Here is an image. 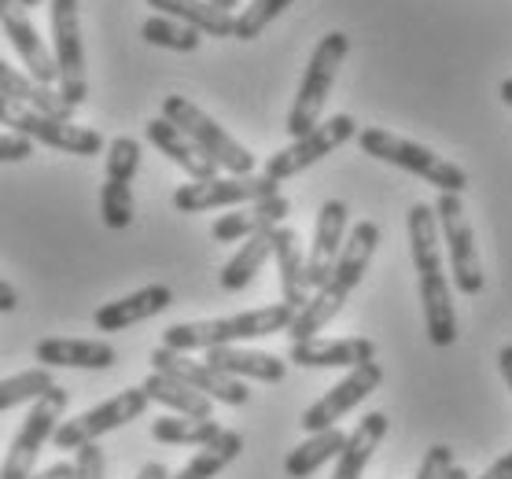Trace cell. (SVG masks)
<instances>
[{"label":"cell","mask_w":512,"mask_h":479,"mask_svg":"<svg viewBox=\"0 0 512 479\" xmlns=\"http://www.w3.org/2000/svg\"><path fill=\"white\" fill-rule=\"evenodd\" d=\"M15 306H19V295H15L12 284L0 277V314H12Z\"/></svg>","instance_id":"7bdbcfd3"},{"label":"cell","mask_w":512,"mask_h":479,"mask_svg":"<svg viewBox=\"0 0 512 479\" xmlns=\"http://www.w3.org/2000/svg\"><path fill=\"white\" fill-rule=\"evenodd\" d=\"M350 52V37L332 30L317 41L314 56L306 63V74H303V85H299V93H295V104L288 111V133L291 141H299L306 137L310 129L321 122V111L328 104V93H332V85H336V74L343 67V59Z\"/></svg>","instance_id":"5b68a950"},{"label":"cell","mask_w":512,"mask_h":479,"mask_svg":"<svg viewBox=\"0 0 512 479\" xmlns=\"http://www.w3.org/2000/svg\"><path fill=\"white\" fill-rule=\"evenodd\" d=\"M291 317H295V310H291L288 303H273V306H258V310H247V314H233V317H210V321L170 325L163 332V347L181 351V354L210 351V347H240L247 339L288 332Z\"/></svg>","instance_id":"3957f363"},{"label":"cell","mask_w":512,"mask_h":479,"mask_svg":"<svg viewBox=\"0 0 512 479\" xmlns=\"http://www.w3.org/2000/svg\"><path fill=\"white\" fill-rule=\"evenodd\" d=\"M52 387H56V380H52V369H45V365L0 380V413L23 406V402H37V398L45 395V391H52Z\"/></svg>","instance_id":"d6a6232c"},{"label":"cell","mask_w":512,"mask_h":479,"mask_svg":"<svg viewBox=\"0 0 512 479\" xmlns=\"http://www.w3.org/2000/svg\"><path fill=\"white\" fill-rule=\"evenodd\" d=\"M140 34H144V41H148V45L170 48V52H196L199 41H203L192 26L177 23V19H166V15H152V19H144Z\"/></svg>","instance_id":"836d02e7"},{"label":"cell","mask_w":512,"mask_h":479,"mask_svg":"<svg viewBox=\"0 0 512 479\" xmlns=\"http://www.w3.org/2000/svg\"><path fill=\"white\" fill-rule=\"evenodd\" d=\"M37 362L45 369H111L118 351L107 339H41Z\"/></svg>","instance_id":"44dd1931"},{"label":"cell","mask_w":512,"mask_h":479,"mask_svg":"<svg viewBox=\"0 0 512 479\" xmlns=\"http://www.w3.org/2000/svg\"><path fill=\"white\" fill-rule=\"evenodd\" d=\"M435 207V222L443 229V244L450 255V269H454V284L461 295H479L483 292V262H479L476 233L465 218L461 196L454 192H439V199L431 203Z\"/></svg>","instance_id":"8fae6325"},{"label":"cell","mask_w":512,"mask_h":479,"mask_svg":"<svg viewBox=\"0 0 512 479\" xmlns=\"http://www.w3.org/2000/svg\"><path fill=\"white\" fill-rule=\"evenodd\" d=\"M148 8L163 12L166 19L192 26L199 37H233V12H222L207 0H148Z\"/></svg>","instance_id":"4316f807"},{"label":"cell","mask_w":512,"mask_h":479,"mask_svg":"<svg viewBox=\"0 0 512 479\" xmlns=\"http://www.w3.org/2000/svg\"><path fill=\"white\" fill-rule=\"evenodd\" d=\"M280 181L266 174H247V177H210V181H192L174 192V203L181 214H203V211H222V207H247L258 199L277 196Z\"/></svg>","instance_id":"7c38bea8"},{"label":"cell","mask_w":512,"mask_h":479,"mask_svg":"<svg viewBox=\"0 0 512 479\" xmlns=\"http://www.w3.org/2000/svg\"><path fill=\"white\" fill-rule=\"evenodd\" d=\"M222 435V424L214 421H196V417H155L152 421V439L166 446H207Z\"/></svg>","instance_id":"1f68e13d"},{"label":"cell","mask_w":512,"mask_h":479,"mask_svg":"<svg viewBox=\"0 0 512 479\" xmlns=\"http://www.w3.org/2000/svg\"><path fill=\"white\" fill-rule=\"evenodd\" d=\"M30 479H74V465H67V461H56V465H48L45 472H34Z\"/></svg>","instance_id":"b9f144b4"},{"label":"cell","mask_w":512,"mask_h":479,"mask_svg":"<svg viewBox=\"0 0 512 479\" xmlns=\"http://www.w3.org/2000/svg\"><path fill=\"white\" fill-rule=\"evenodd\" d=\"M19 4H23V8H37V4H41V0H19Z\"/></svg>","instance_id":"681fc988"},{"label":"cell","mask_w":512,"mask_h":479,"mask_svg":"<svg viewBox=\"0 0 512 479\" xmlns=\"http://www.w3.org/2000/svg\"><path fill=\"white\" fill-rule=\"evenodd\" d=\"M137 479H170V472H166V465H159V461H152V465H144V468H140Z\"/></svg>","instance_id":"f6af8a7d"},{"label":"cell","mask_w":512,"mask_h":479,"mask_svg":"<svg viewBox=\"0 0 512 479\" xmlns=\"http://www.w3.org/2000/svg\"><path fill=\"white\" fill-rule=\"evenodd\" d=\"M350 137H358V122H354V118L350 115L325 118V122H317L306 137L291 141L288 148H280L277 155H269L266 177H273V181H288V177L303 174L306 166L321 163L325 155H332L336 148H343Z\"/></svg>","instance_id":"4fadbf2b"},{"label":"cell","mask_w":512,"mask_h":479,"mask_svg":"<svg viewBox=\"0 0 512 479\" xmlns=\"http://www.w3.org/2000/svg\"><path fill=\"white\" fill-rule=\"evenodd\" d=\"M0 126H12L19 137L37 141L63 155H100L104 152V137L89 126H74L63 118H48L26 104H15L8 96H0Z\"/></svg>","instance_id":"ba28073f"},{"label":"cell","mask_w":512,"mask_h":479,"mask_svg":"<svg viewBox=\"0 0 512 479\" xmlns=\"http://www.w3.org/2000/svg\"><path fill=\"white\" fill-rule=\"evenodd\" d=\"M479 479H512V450L505 457H498V461H494V465H490Z\"/></svg>","instance_id":"60d3db41"},{"label":"cell","mask_w":512,"mask_h":479,"mask_svg":"<svg viewBox=\"0 0 512 479\" xmlns=\"http://www.w3.org/2000/svg\"><path fill=\"white\" fill-rule=\"evenodd\" d=\"M244 454V435L240 432H225L222 428V435L214 439V443H207V446H199V454L188 461L177 476H170V479H214L222 468H229L236 461V457Z\"/></svg>","instance_id":"4dcf8cb0"},{"label":"cell","mask_w":512,"mask_h":479,"mask_svg":"<svg viewBox=\"0 0 512 479\" xmlns=\"http://www.w3.org/2000/svg\"><path fill=\"white\" fill-rule=\"evenodd\" d=\"M384 435H387L384 413H365V417L354 424V432L347 435L343 450H339L332 479H361V472H365L369 461H373L376 446L384 443Z\"/></svg>","instance_id":"d4e9b609"},{"label":"cell","mask_w":512,"mask_h":479,"mask_svg":"<svg viewBox=\"0 0 512 479\" xmlns=\"http://www.w3.org/2000/svg\"><path fill=\"white\" fill-rule=\"evenodd\" d=\"M140 170V141L133 137H115L107 144V181H122L129 185Z\"/></svg>","instance_id":"8d00e7d4"},{"label":"cell","mask_w":512,"mask_h":479,"mask_svg":"<svg viewBox=\"0 0 512 479\" xmlns=\"http://www.w3.org/2000/svg\"><path fill=\"white\" fill-rule=\"evenodd\" d=\"M450 468H454V450L439 443L424 454V461H420V468H417V479H446Z\"/></svg>","instance_id":"74e56055"},{"label":"cell","mask_w":512,"mask_h":479,"mask_svg":"<svg viewBox=\"0 0 512 479\" xmlns=\"http://www.w3.org/2000/svg\"><path fill=\"white\" fill-rule=\"evenodd\" d=\"M78 461H74V479H104V450L96 443L82 446V450H74Z\"/></svg>","instance_id":"f35d334b"},{"label":"cell","mask_w":512,"mask_h":479,"mask_svg":"<svg viewBox=\"0 0 512 479\" xmlns=\"http://www.w3.org/2000/svg\"><path fill=\"white\" fill-rule=\"evenodd\" d=\"M207 4L222 8V12H233V8H240V0H207Z\"/></svg>","instance_id":"bcb514c9"},{"label":"cell","mask_w":512,"mask_h":479,"mask_svg":"<svg viewBox=\"0 0 512 479\" xmlns=\"http://www.w3.org/2000/svg\"><path fill=\"white\" fill-rule=\"evenodd\" d=\"M148 362H152L155 373L170 376V380H181V384H188L192 391L207 395L210 402L244 406L247 398H251V391H247L240 380L218 373V369H210L207 362H196L192 354H181V351H170V347H159V351H152V358H148Z\"/></svg>","instance_id":"9a60e30c"},{"label":"cell","mask_w":512,"mask_h":479,"mask_svg":"<svg viewBox=\"0 0 512 479\" xmlns=\"http://www.w3.org/2000/svg\"><path fill=\"white\" fill-rule=\"evenodd\" d=\"M144 409H148V395L140 387H126L115 398L100 402L96 409H85V413L70 417V421H59L52 443H56V450H82V446L96 443L100 435L118 432V428L140 421Z\"/></svg>","instance_id":"30bf717a"},{"label":"cell","mask_w":512,"mask_h":479,"mask_svg":"<svg viewBox=\"0 0 512 479\" xmlns=\"http://www.w3.org/2000/svg\"><path fill=\"white\" fill-rule=\"evenodd\" d=\"M67 413V391L63 387H52L45 395L30 402V413H26L23 428L12 439V450L0 465V479H30L37 468V457H41V446L56 435L59 421Z\"/></svg>","instance_id":"9c48e42d"},{"label":"cell","mask_w":512,"mask_h":479,"mask_svg":"<svg viewBox=\"0 0 512 479\" xmlns=\"http://www.w3.org/2000/svg\"><path fill=\"white\" fill-rule=\"evenodd\" d=\"M52 12V59L59 74V96L70 107H82L89 96V74H85L82 45V8L78 0H48Z\"/></svg>","instance_id":"52a82bcc"},{"label":"cell","mask_w":512,"mask_h":479,"mask_svg":"<svg viewBox=\"0 0 512 479\" xmlns=\"http://www.w3.org/2000/svg\"><path fill=\"white\" fill-rule=\"evenodd\" d=\"M291 214V203L288 196H269V199H258V203H247V207H233V214H222L210 236L218 240V244H236V240H251L258 233H269V229H277L284 218Z\"/></svg>","instance_id":"d6986e66"},{"label":"cell","mask_w":512,"mask_h":479,"mask_svg":"<svg viewBox=\"0 0 512 479\" xmlns=\"http://www.w3.org/2000/svg\"><path fill=\"white\" fill-rule=\"evenodd\" d=\"M163 118L170 122V126L181 129L188 141L196 144L199 152L207 155L218 170H229L233 177L255 174V155L247 152L233 133H225V129L218 126L207 111H199L192 100H185V96H166V100H163Z\"/></svg>","instance_id":"8992f818"},{"label":"cell","mask_w":512,"mask_h":479,"mask_svg":"<svg viewBox=\"0 0 512 479\" xmlns=\"http://www.w3.org/2000/svg\"><path fill=\"white\" fill-rule=\"evenodd\" d=\"M376 247H380V225L376 222L354 225V233L343 240V251H339L336 266H332V273H328V281L306 299L303 310H295V317H291V325H288L291 343L314 339L317 332L347 306L350 292L358 288L361 277H365V269H369V262H373Z\"/></svg>","instance_id":"7a4b0ae2"},{"label":"cell","mask_w":512,"mask_h":479,"mask_svg":"<svg viewBox=\"0 0 512 479\" xmlns=\"http://www.w3.org/2000/svg\"><path fill=\"white\" fill-rule=\"evenodd\" d=\"M498 365H501V376H505V384H509L512 391V343H505L498 351Z\"/></svg>","instance_id":"ee69618b"},{"label":"cell","mask_w":512,"mask_h":479,"mask_svg":"<svg viewBox=\"0 0 512 479\" xmlns=\"http://www.w3.org/2000/svg\"><path fill=\"white\" fill-rule=\"evenodd\" d=\"M266 258H273V229H269V233L251 236V240H244V247H240L229 262H225L222 277H218L225 292H244L247 284L258 277V269L266 266Z\"/></svg>","instance_id":"f546056e"},{"label":"cell","mask_w":512,"mask_h":479,"mask_svg":"<svg viewBox=\"0 0 512 479\" xmlns=\"http://www.w3.org/2000/svg\"><path fill=\"white\" fill-rule=\"evenodd\" d=\"M273 258H277L284 303H288L291 310H303L306 299H310V284H306V255H303V244H299V233H295V229H284V225L273 229Z\"/></svg>","instance_id":"603a6c76"},{"label":"cell","mask_w":512,"mask_h":479,"mask_svg":"<svg viewBox=\"0 0 512 479\" xmlns=\"http://www.w3.org/2000/svg\"><path fill=\"white\" fill-rule=\"evenodd\" d=\"M203 362L233 380H262V384H280L288 373V365L280 362L277 354L244 351V347H210Z\"/></svg>","instance_id":"7402d4cb"},{"label":"cell","mask_w":512,"mask_h":479,"mask_svg":"<svg viewBox=\"0 0 512 479\" xmlns=\"http://www.w3.org/2000/svg\"><path fill=\"white\" fill-rule=\"evenodd\" d=\"M0 96H8V100H15V104L34 107V111H41V115H48V118H63V122H70L74 111H78V107H70L52 85L34 82L30 74L8 67L4 59H0Z\"/></svg>","instance_id":"cb8c5ba5"},{"label":"cell","mask_w":512,"mask_h":479,"mask_svg":"<svg viewBox=\"0 0 512 479\" xmlns=\"http://www.w3.org/2000/svg\"><path fill=\"white\" fill-rule=\"evenodd\" d=\"M291 4H295V0H251L247 8H240V15H233V37L255 41V37H262V30H266L284 8H291Z\"/></svg>","instance_id":"e575fe53"},{"label":"cell","mask_w":512,"mask_h":479,"mask_svg":"<svg viewBox=\"0 0 512 479\" xmlns=\"http://www.w3.org/2000/svg\"><path fill=\"white\" fill-rule=\"evenodd\" d=\"M446 479H472V476H468V472H465L461 465H454L450 472H446Z\"/></svg>","instance_id":"c3c4849f"},{"label":"cell","mask_w":512,"mask_h":479,"mask_svg":"<svg viewBox=\"0 0 512 479\" xmlns=\"http://www.w3.org/2000/svg\"><path fill=\"white\" fill-rule=\"evenodd\" d=\"M501 100L512 107V78H505V82H501Z\"/></svg>","instance_id":"7dc6e473"},{"label":"cell","mask_w":512,"mask_h":479,"mask_svg":"<svg viewBox=\"0 0 512 479\" xmlns=\"http://www.w3.org/2000/svg\"><path fill=\"white\" fill-rule=\"evenodd\" d=\"M34 155V141L19 133H0V163H26Z\"/></svg>","instance_id":"ab89813d"},{"label":"cell","mask_w":512,"mask_h":479,"mask_svg":"<svg viewBox=\"0 0 512 479\" xmlns=\"http://www.w3.org/2000/svg\"><path fill=\"white\" fill-rule=\"evenodd\" d=\"M0 30L8 34V41H12L19 59L26 63V71H30L34 82H41V85L56 82L59 78L56 59H52V52L45 48V41H41V34H37V26L30 23V15L23 12L19 0H0Z\"/></svg>","instance_id":"2e32d148"},{"label":"cell","mask_w":512,"mask_h":479,"mask_svg":"<svg viewBox=\"0 0 512 479\" xmlns=\"http://www.w3.org/2000/svg\"><path fill=\"white\" fill-rule=\"evenodd\" d=\"M140 391L148 395V402H159V406L174 409L177 417H196V421H210V417H214V402H210L207 395H199V391H192L188 384L170 380V376H163V373L148 376V380L140 384Z\"/></svg>","instance_id":"83f0119b"},{"label":"cell","mask_w":512,"mask_h":479,"mask_svg":"<svg viewBox=\"0 0 512 479\" xmlns=\"http://www.w3.org/2000/svg\"><path fill=\"white\" fill-rule=\"evenodd\" d=\"M148 144H155V148H159L170 163L181 166L192 181H210V177H218V166L210 163L207 155L199 152L181 129L170 126L166 118H152V122H148Z\"/></svg>","instance_id":"484cf974"},{"label":"cell","mask_w":512,"mask_h":479,"mask_svg":"<svg viewBox=\"0 0 512 479\" xmlns=\"http://www.w3.org/2000/svg\"><path fill=\"white\" fill-rule=\"evenodd\" d=\"M347 443V432H339V428H325V432H314L306 443H299L284 457V472L291 479H306L314 476L317 468H325L328 461H336L339 450Z\"/></svg>","instance_id":"f1b7e54d"},{"label":"cell","mask_w":512,"mask_h":479,"mask_svg":"<svg viewBox=\"0 0 512 479\" xmlns=\"http://www.w3.org/2000/svg\"><path fill=\"white\" fill-rule=\"evenodd\" d=\"M100 214L107 229H126L133 222V188L122 181H107L100 192Z\"/></svg>","instance_id":"d590c367"},{"label":"cell","mask_w":512,"mask_h":479,"mask_svg":"<svg viewBox=\"0 0 512 479\" xmlns=\"http://www.w3.org/2000/svg\"><path fill=\"white\" fill-rule=\"evenodd\" d=\"M409 251L417 266L420 303H424V328L435 347H454L457 339V314L450 281L443 273V255H439V222L431 203H413L409 207Z\"/></svg>","instance_id":"6da1fadb"},{"label":"cell","mask_w":512,"mask_h":479,"mask_svg":"<svg viewBox=\"0 0 512 479\" xmlns=\"http://www.w3.org/2000/svg\"><path fill=\"white\" fill-rule=\"evenodd\" d=\"M380 384H384V369L376 362H365V365H358V369H350L336 387H328L325 395L303 413V421H299L303 432L314 435V432H325V428H336L350 409H358Z\"/></svg>","instance_id":"5bb4252c"},{"label":"cell","mask_w":512,"mask_h":479,"mask_svg":"<svg viewBox=\"0 0 512 479\" xmlns=\"http://www.w3.org/2000/svg\"><path fill=\"white\" fill-rule=\"evenodd\" d=\"M358 148L365 155L380 159V163H391L413 177H424V181L435 185L439 192H454V196H461V192L468 188V174L457 163H450V159H443V155H435L431 148H424V144H417V141L395 137V133H387V129H376V126L361 129Z\"/></svg>","instance_id":"277c9868"},{"label":"cell","mask_w":512,"mask_h":479,"mask_svg":"<svg viewBox=\"0 0 512 479\" xmlns=\"http://www.w3.org/2000/svg\"><path fill=\"white\" fill-rule=\"evenodd\" d=\"M170 303H174V292H170L166 284H148V288H140V292H133V295H122L115 303H104L93 314V325L100 328V332H122V328L140 325V321H148V317L170 310Z\"/></svg>","instance_id":"ffe728a7"},{"label":"cell","mask_w":512,"mask_h":479,"mask_svg":"<svg viewBox=\"0 0 512 479\" xmlns=\"http://www.w3.org/2000/svg\"><path fill=\"white\" fill-rule=\"evenodd\" d=\"M343 236H347V203L343 199H328L314 225V244L306 255V284L321 288L328 281V273L336 266L339 251H343Z\"/></svg>","instance_id":"ac0fdd59"},{"label":"cell","mask_w":512,"mask_h":479,"mask_svg":"<svg viewBox=\"0 0 512 479\" xmlns=\"http://www.w3.org/2000/svg\"><path fill=\"white\" fill-rule=\"evenodd\" d=\"M288 362L303 365V369H358L365 362H376V343L365 336L299 339V343H291Z\"/></svg>","instance_id":"e0dca14e"}]
</instances>
